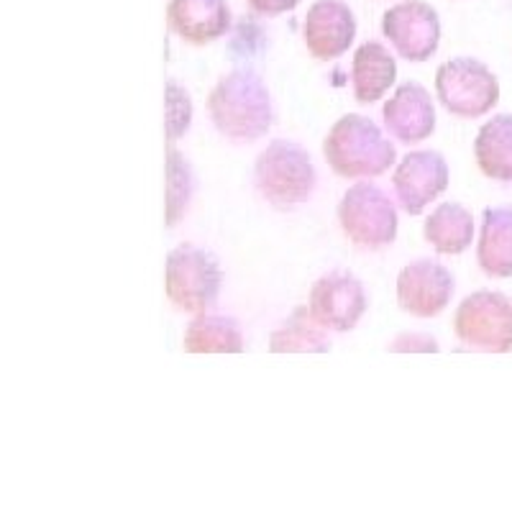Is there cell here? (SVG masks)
<instances>
[{"label": "cell", "mask_w": 512, "mask_h": 512, "mask_svg": "<svg viewBox=\"0 0 512 512\" xmlns=\"http://www.w3.org/2000/svg\"><path fill=\"white\" fill-rule=\"evenodd\" d=\"M251 6V11H256L259 16H267V18H274V16H282V13L292 11V8L300 3V0H246Z\"/></svg>", "instance_id": "cell-24"}, {"label": "cell", "mask_w": 512, "mask_h": 512, "mask_svg": "<svg viewBox=\"0 0 512 512\" xmlns=\"http://www.w3.org/2000/svg\"><path fill=\"white\" fill-rule=\"evenodd\" d=\"M167 223L175 226L185 216L187 205H190L192 190H195V177L187 164V159L177 152L175 146H169V162H167Z\"/></svg>", "instance_id": "cell-21"}, {"label": "cell", "mask_w": 512, "mask_h": 512, "mask_svg": "<svg viewBox=\"0 0 512 512\" xmlns=\"http://www.w3.org/2000/svg\"><path fill=\"white\" fill-rule=\"evenodd\" d=\"M269 349L274 354H326L331 351V341L320 333L308 308H297L285 326L272 333Z\"/></svg>", "instance_id": "cell-20"}, {"label": "cell", "mask_w": 512, "mask_h": 512, "mask_svg": "<svg viewBox=\"0 0 512 512\" xmlns=\"http://www.w3.org/2000/svg\"><path fill=\"white\" fill-rule=\"evenodd\" d=\"M384 126L405 144H418L428 139L436 128V108L431 93L420 82H405L384 103Z\"/></svg>", "instance_id": "cell-13"}, {"label": "cell", "mask_w": 512, "mask_h": 512, "mask_svg": "<svg viewBox=\"0 0 512 512\" xmlns=\"http://www.w3.org/2000/svg\"><path fill=\"white\" fill-rule=\"evenodd\" d=\"M438 349L441 346L428 333H402L390 344V351L395 354H438Z\"/></svg>", "instance_id": "cell-23"}, {"label": "cell", "mask_w": 512, "mask_h": 512, "mask_svg": "<svg viewBox=\"0 0 512 512\" xmlns=\"http://www.w3.org/2000/svg\"><path fill=\"white\" fill-rule=\"evenodd\" d=\"M397 200L410 216H420L428 203L443 195L448 187V164L438 152H413L402 159L395 177Z\"/></svg>", "instance_id": "cell-11"}, {"label": "cell", "mask_w": 512, "mask_h": 512, "mask_svg": "<svg viewBox=\"0 0 512 512\" xmlns=\"http://www.w3.org/2000/svg\"><path fill=\"white\" fill-rule=\"evenodd\" d=\"M169 29L182 41L203 47L231 29V8L226 0H169Z\"/></svg>", "instance_id": "cell-14"}, {"label": "cell", "mask_w": 512, "mask_h": 512, "mask_svg": "<svg viewBox=\"0 0 512 512\" xmlns=\"http://www.w3.org/2000/svg\"><path fill=\"white\" fill-rule=\"evenodd\" d=\"M187 354H241L244 336L239 323L228 315H205L190 320L182 338Z\"/></svg>", "instance_id": "cell-17"}, {"label": "cell", "mask_w": 512, "mask_h": 512, "mask_svg": "<svg viewBox=\"0 0 512 512\" xmlns=\"http://www.w3.org/2000/svg\"><path fill=\"white\" fill-rule=\"evenodd\" d=\"M436 93L448 113L459 118H479L500 100V82L487 64L472 57H456L436 72Z\"/></svg>", "instance_id": "cell-5"}, {"label": "cell", "mask_w": 512, "mask_h": 512, "mask_svg": "<svg viewBox=\"0 0 512 512\" xmlns=\"http://www.w3.org/2000/svg\"><path fill=\"white\" fill-rule=\"evenodd\" d=\"M382 34L408 62L431 59L441 41V18L423 0H405L382 16Z\"/></svg>", "instance_id": "cell-8"}, {"label": "cell", "mask_w": 512, "mask_h": 512, "mask_svg": "<svg viewBox=\"0 0 512 512\" xmlns=\"http://www.w3.org/2000/svg\"><path fill=\"white\" fill-rule=\"evenodd\" d=\"M216 128L236 144H251L272 128L274 108L264 80L251 70H236L218 82L208 98Z\"/></svg>", "instance_id": "cell-1"}, {"label": "cell", "mask_w": 512, "mask_h": 512, "mask_svg": "<svg viewBox=\"0 0 512 512\" xmlns=\"http://www.w3.org/2000/svg\"><path fill=\"white\" fill-rule=\"evenodd\" d=\"M479 267L489 277L512 274V208H487L482 218V233L477 246Z\"/></svg>", "instance_id": "cell-15"}, {"label": "cell", "mask_w": 512, "mask_h": 512, "mask_svg": "<svg viewBox=\"0 0 512 512\" xmlns=\"http://www.w3.org/2000/svg\"><path fill=\"white\" fill-rule=\"evenodd\" d=\"M338 221L356 246L382 249L397 236V210L382 187L359 182L344 195L338 205Z\"/></svg>", "instance_id": "cell-7"}, {"label": "cell", "mask_w": 512, "mask_h": 512, "mask_svg": "<svg viewBox=\"0 0 512 512\" xmlns=\"http://www.w3.org/2000/svg\"><path fill=\"white\" fill-rule=\"evenodd\" d=\"M315 167L310 154L295 141H272L254 164L256 190L274 208H295L315 190Z\"/></svg>", "instance_id": "cell-3"}, {"label": "cell", "mask_w": 512, "mask_h": 512, "mask_svg": "<svg viewBox=\"0 0 512 512\" xmlns=\"http://www.w3.org/2000/svg\"><path fill=\"white\" fill-rule=\"evenodd\" d=\"M474 157L487 177L512 182V116H495L479 128Z\"/></svg>", "instance_id": "cell-19"}, {"label": "cell", "mask_w": 512, "mask_h": 512, "mask_svg": "<svg viewBox=\"0 0 512 512\" xmlns=\"http://www.w3.org/2000/svg\"><path fill=\"white\" fill-rule=\"evenodd\" d=\"M395 77L397 64L382 44L367 41L356 49L351 82H354V93L359 103H374V100L382 98L392 88Z\"/></svg>", "instance_id": "cell-16"}, {"label": "cell", "mask_w": 512, "mask_h": 512, "mask_svg": "<svg viewBox=\"0 0 512 512\" xmlns=\"http://www.w3.org/2000/svg\"><path fill=\"white\" fill-rule=\"evenodd\" d=\"M354 36L356 18L344 0H318L310 6L303 24V39L315 59H338L349 52Z\"/></svg>", "instance_id": "cell-12"}, {"label": "cell", "mask_w": 512, "mask_h": 512, "mask_svg": "<svg viewBox=\"0 0 512 512\" xmlns=\"http://www.w3.org/2000/svg\"><path fill=\"white\" fill-rule=\"evenodd\" d=\"M454 331L469 349L507 354L512 349V303L502 292H474L456 310Z\"/></svg>", "instance_id": "cell-6"}, {"label": "cell", "mask_w": 512, "mask_h": 512, "mask_svg": "<svg viewBox=\"0 0 512 512\" xmlns=\"http://www.w3.org/2000/svg\"><path fill=\"white\" fill-rule=\"evenodd\" d=\"M167 128H169V141H175L177 136L185 134L187 126H190V98L185 95V90H180L175 82H169V95H167Z\"/></svg>", "instance_id": "cell-22"}, {"label": "cell", "mask_w": 512, "mask_h": 512, "mask_svg": "<svg viewBox=\"0 0 512 512\" xmlns=\"http://www.w3.org/2000/svg\"><path fill=\"white\" fill-rule=\"evenodd\" d=\"M221 282V264L205 249L182 244L167 256V297L185 313L200 315L213 308L221 295Z\"/></svg>", "instance_id": "cell-4"}, {"label": "cell", "mask_w": 512, "mask_h": 512, "mask_svg": "<svg viewBox=\"0 0 512 512\" xmlns=\"http://www.w3.org/2000/svg\"><path fill=\"white\" fill-rule=\"evenodd\" d=\"M456 290V282L443 264L420 259L397 277V303L415 318H436Z\"/></svg>", "instance_id": "cell-10"}, {"label": "cell", "mask_w": 512, "mask_h": 512, "mask_svg": "<svg viewBox=\"0 0 512 512\" xmlns=\"http://www.w3.org/2000/svg\"><path fill=\"white\" fill-rule=\"evenodd\" d=\"M308 310L320 328L346 333L367 313V292L351 274H328L310 290Z\"/></svg>", "instance_id": "cell-9"}, {"label": "cell", "mask_w": 512, "mask_h": 512, "mask_svg": "<svg viewBox=\"0 0 512 512\" xmlns=\"http://www.w3.org/2000/svg\"><path fill=\"white\" fill-rule=\"evenodd\" d=\"M474 218L459 203H443L425 218V241L438 254L456 256L472 246Z\"/></svg>", "instance_id": "cell-18"}, {"label": "cell", "mask_w": 512, "mask_h": 512, "mask_svg": "<svg viewBox=\"0 0 512 512\" xmlns=\"http://www.w3.org/2000/svg\"><path fill=\"white\" fill-rule=\"evenodd\" d=\"M323 154L333 172L346 180L384 175L397 159L395 146L364 116L341 118L323 141Z\"/></svg>", "instance_id": "cell-2"}]
</instances>
